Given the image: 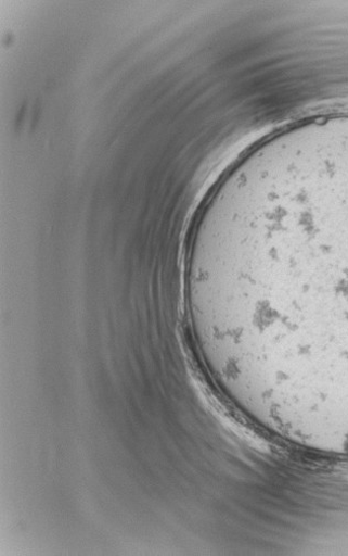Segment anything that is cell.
Here are the masks:
<instances>
[{"label":"cell","mask_w":348,"mask_h":556,"mask_svg":"<svg viewBox=\"0 0 348 556\" xmlns=\"http://www.w3.org/2000/svg\"><path fill=\"white\" fill-rule=\"evenodd\" d=\"M343 450H344V451H348V450H346V448H343Z\"/></svg>","instance_id":"cell-2"},{"label":"cell","mask_w":348,"mask_h":556,"mask_svg":"<svg viewBox=\"0 0 348 556\" xmlns=\"http://www.w3.org/2000/svg\"><path fill=\"white\" fill-rule=\"evenodd\" d=\"M215 288L233 336L260 369L348 396V161L245 199Z\"/></svg>","instance_id":"cell-1"}]
</instances>
